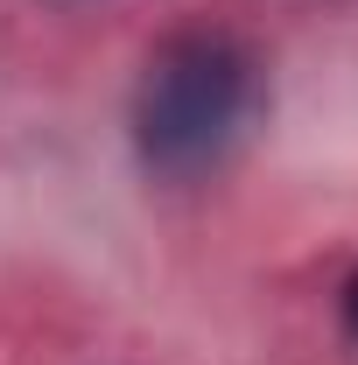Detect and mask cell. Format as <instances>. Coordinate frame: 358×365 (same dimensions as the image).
<instances>
[{"label": "cell", "instance_id": "cell-1", "mask_svg": "<svg viewBox=\"0 0 358 365\" xmlns=\"http://www.w3.org/2000/svg\"><path fill=\"white\" fill-rule=\"evenodd\" d=\"M260 98V63L253 49L225 29H183L148 56L134 85V148L162 176H197L211 169L232 140L246 134Z\"/></svg>", "mask_w": 358, "mask_h": 365}, {"label": "cell", "instance_id": "cell-2", "mask_svg": "<svg viewBox=\"0 0 358 365\" xmlns=\"http://www.w3.org/2000/svg\"><path fill=\"white\" fill-rule=\"evenodd\" d=\"M344 323H352V337H358V274H352V288H344Z\"/></svg>", "mask_w": 358, "mask_h": 365}]
</instances>
